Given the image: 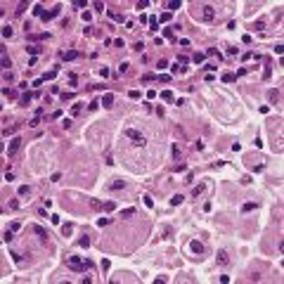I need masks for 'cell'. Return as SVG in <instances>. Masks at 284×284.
Returning <instances> with one entry per match:
<instances>
[{
	"label": "cell",
	"mask_w": 284,
	"mask_h": 284,
	"mask_svg": "<svg viewBox=\"0 0 284 284\" xmlns=\"http://www.w3.org/2000/svg\"><path fill=\"white\" fill-rule=\"evenodd\" d=\"M142 199H145V206H149V209H152V206H154V201H152V197H149V194H145V197H142Z\"/></svg>",
	"instance_id": "74e56055"
},
{
	"label": "cell",
	"mask_w": 284,
	"mask_h": 284,
	"mask_svg": "<svg viewBox=\"0 0 284 284\" xmlns=\"http://www.w3.org/2000/svg\"><path fill=\"white\" fill-rule=\"evenodd\" d=\"M3 78H5L7 83H12V81H14V76H12V71H5V73H3Z\"/></svg>",
	"instance_id": "8d00e7d4"
},
{
	"label": "cell",
	"mask_w": 284,
	"mask_h": 284,
	"mask_svg": "<svg viewBox=\"0 0 284 284\" xmlns=\"http://www.w3.org/2000/svg\"><path fill=\"white\" fill-rule=\"evenodd\" d=\"M38 123H40V116H38V114H36V116H33V119H31V121H29V126H31V128H36V126H38Z\"/></svg>",
	"instance_id": "1f68e13d"
},
{
	"label": "cell",
	"mask_w": 284,
	"mask_h": 284,
	"mask_svg": "<svg viewBox=\"0 0 284 284\" xmlns=\"http://www.w3.org/2000/svg\"><path fill=\"white\" fill-rule=\"evenodd\" d=\"M270 76H272V66H270V59L265 62V71H263V78L265 81H270Z\"/></svg>",
	"instance_id": "5bb4252c"
},
{
	"label": "cell",
	"mask_w": 284,
	"mask_h": 284,
	"mask_svg": "<svg viewBox=\"0 0 284 284\" xmlns=\"http://www.w3.org/2000/svg\"><path fill=\"white\" fill-rule=\"evenodd\" d=\"M189 249H192V253H194V256H201V253H204V244H201V242H197V239L189 242Z\"/></svg>",
	"instance_id": "5b68a950"
},
{
	"label": "cell",
	"mask_w": 284,
	"mask_h": 284,
	"mask_svg": "<svg viewBox=\"0 0 284 284\" xmlns=\"http://www.w3.org/2000/svg\"><path fill=\"white\" fill-rule=\"evenodd\" d=\"M26 194H29V185H22L19 187V197H26Z\"/></svg>",
	"instance_id": "836d02e7"
},
{
	"label": "cell",
	"mask_w": 284,
	"mask_h": 284,
	"mask_svg": "<svg viewBox=\"0 0 284 284\" xmlns=\"http://www.w3.org/2000/svg\"><path fill=\"white\" fill-rule=\"evenodd\" d=\"M130 100H140V92L137 90H130Z\"/></svg>",
	"instance_id": "9f6ffc18"
},
{
	"label": "cell",
	"mask_w": 284,
	"mask_h": 284,
	"mask_svg": "<svg viewBox=\"0 0 284 284\" xmlns=\"http://www.w3.org/2000/svg\"><path fill=\"white\" fill-rule=\"evenodd\" d=\"M149 29H152V31H159V19H156V17H149Z\"/></svg>",
	"instance_id": "44dd1931"
},
{
	"label": "cell",
	"mask_w": 284,
	"mask_h": 284,
	"mask_svg": "<svg viewBox=\"0 0 284 284\" xmlns=\"http://www.w3.org/2000/svg\"><path fill=\"white\" fill-rule=\"evenodd\" d=\"M90 206H92L95 211H104V204H102V201H97V199H90Z\"/></svg>",
	"instance_id": "2e32d148"
},
{
	"label": "cell",
	"mask_w": 284,
	"mask_h": 284,
	"mask_svg": "<svg viewBox=\"0 0 284 284\" xmlns=\"http://www.w3.org/2000/svg\"><path fill=\"white\" fill-rule=\"evenodd\" d=\"M50 180H52V182H59V180H62V175H59V173H52V178H50Z\"/></svg>",
	"instance_id": "91938a15"
},
{
	"label": "cell",
	"mask_w": 284,
	"mask_h": 284,
	"mask_svg": "<svg viewBox=\"0 0 284 284\" xmlns=\"http://www.w3.org/2000/svg\"><path fill=\"white\" fill-rule=\"evenodd\" d=\"M78 244H81V246H85V249H88V246H90V239H88V237H83V239H81V242H78Z\"/></svg>",
	"instance_id": "f5cc1de1"
},
{
	"label": "cell",
	"mask_w": 284,
	"mask_h": 284,
	"mask_svg": "<svg viewBox=\"0 0 284 284\" xmlns=\"http://www.w3.org/2000/svg\"><path fill=\"white\" fill-rule=\"evenodd\" d=\"M76 81H78V78H76V73H69V83H71V85H76Z\"/></svg>",
	"instance_id": "680465c9"
},
{
	"label": "cell",
	"mask_w": 284,
	"mask_h": 284,
	"mask_svg": "<svg viewBox=\"0 0 284 284\" xmlns=\"http://www.w3.org/2000/svg\"><path fill=\"white\" fill-rule=\"evenodd\" d=\"M123 135H126V137H130V140H133V145H137V147H145V145H147L145 135H140V133H137V130H133V128L123 130Z\"/></svg>",
	"instance_id": "7a4b0ae2"
},
{
	"label": "cell",
	"mask_w": 284,
	"mask_h": 284,
	"mask_svg": "<svg viewBox=\"0 0 284 284\" xmlns=\"http://www.w3.org/2000/svg\"><path fill=\"white\" fill-rule=\"evenodd\" d=\"M152 81H156L154 73H145V76H142V83H152Z\"/></svg>",
	"instance_id": "f1b7e54d"
},
{
	"label": "cell",
	"mask_w": 284,
	"mask_h": 284,
	"mask_svg": "<svg viewBox=\"0 0 284 284\" xmlns=\"http://www.w3.org/2000/svg\"><path fill=\"white\" fill-rule=\"evenodd\" d=\"M161 234H163V237H168V234H170V227H168V225H163V227H161Z\"/></svg>",
	"instance_id": "816d5d0a"
},
{
	"label": "cell",
	"mask_w": 284,
	"mask_h": 284,
	"mask_svg": "<svg viewBox=\"0 0 284 284\" xmlns=\"http://www.w3.org/2000/svg\"><path fill=\"white\" fill-rule=\"evenodd\" d=\"M267 97H270V102H277V100H279V90H270Z\"/></svg>",
	"instance_id": "83f0119b"
},
{
	"label": "cell",
	"mask_w": 284,
	"mask_h": 284,
	"mask_svg": "<svg viewBox=\"0 0 284 284\" xmlns=\"http://www.w3.org/2000/svg\"><path fill=\"white\" fill-rule=\"evenodd\" d=\"M31 100H33V95H31V92H24V95H22V100H19V104H22V107H29Z\"/></svg>",
	"instance_id": "7c38bea8"
},
{
	"label": "cell",
	"mask_w": 284,
	"mask_h": 284,
	"mask_svg": "<svg viewBox=\"0 0 284 284\" xmlns=\"http://www.w3.org/2000/svg\"><path fill=\"white\" fill-rule=\"evenodd\" d=\"M256 206H258L256 201H249V204H244V206H242V211H244V213H249V211H253Z\"/></svg>",
	"instance_id": "7402d4cb"
},
{
	"label": "cell",
	"mask_w": 284,
	"mask_h": 284,
	"mask_svg": "<svg viewBox=\"0 0 284 284\" xmlns=\"http://www.w3.org/2000/svg\"><path fill=\"white\" fill-rule=\"evenodd\" d=\"M109 17H111L114 22H123V14H116V12H109Z\"/></svg>",
	"instance_id": "e575fe53"
},
{
	"label": "cell",
	"mask_w": 284,
	"mask_h": 284,
	"mask_svg": "<svg viewBox=\"0 0 284 284\" xmlns=\"http://www.w3.org/2000/svg\"><path fill=\"white\" fill-rule=\"evenodd\" d=\"M78 57H81L78 50H66V52H62V59H64V62H73V59H78Z\"/></svg>",
	"instance_id": "8992f818"
},
{
	"label": "cell",
	"mask_w": 284,
	"mask_h": 284,
	"mask_svg": "<svg viewBox=\"0 0 284 284\" xmlns=\"http://www.w3.org/2000/svg\"><path fill=\"white\" fill-rule=\"evenodd\" d=\"M253 29H256V31H263V29H265V22H263V19H258V22L253 24Z\"/></svg>",
	"instance_id": "f546056e"
},
{
	"label": "cell",
	"mask_w": 284,
	"mask_h": 284,
	"mask_svg": "<svg viewBox=\"0 0 284 284\" xmlns=\"http://www.w3.org/2000/svg\"><path fill=\"white\" fill-rule=\"evenodd\" d=\"M3 95H5V97H14L17 92H14V90H10V88H5V90H3Z\"/></svg>",
	"instance_id": "60d3db41"
},
{
	"label": "cell",
	"mask_w": 284,
	"mask_h": 284,
	"mask_svg": "<svg viewBox=\"0 0 284 284\" xmlns=\"http://www.w3.org/2000/svg\"><path fill=\"white\" fill-rule=\"evenodd\" d=\"M201 192H204V185H199V187H194V189H192V197H199Z\"/></svg>",
	"instance_id": "d6a6232c"
},
{
	"label": "cell",
	"mask_w": 284,
	"mask_h": 284,
	"mask_svg": "<svg viewBox=\"0 0 284 284\" xmlns=\"http://www.w3.org/2000/svg\"><path fill=\"white\" fill-rule=\"evenodd\" d=\"M178 156H180V147H178V145H173V159H178Z\"/></svg>",
	"instance_id": "f907efd6"
},
{
	"label": "cell",
	"mask_w": 284,
	"mask_h": 284,
	"mask_svg": "<svg viewBox=\"0 0 284 284\" xmlns=\"http://www.w3.org/2000/svg\"><path fill=\"white\" fill-rule=\"evenodd\" d=\"M161 100H163V102H173V92H170V90H163V92H161Z\"/></svg>",
	"instance_id": "d6986e66"
},
{
	"label": "cell",
	"mask_w": 284,
	"mask_h": 284,
	"mask_svg": "<svg viewBox=\"0 0 284 284\" xmlns=\"http://www.w3.org/2000/svg\"><path fill=\"white\" fill-rule=\"evenodd\" d=\"M100 104H104L107 109H111V107H114V95H111V92H107L104 97H102V102H100Z\"/></svg>",
	"instance_id": "9c48e42d"
},
{
	"label": "cell",
	"mask_w": 284,
	"mask_h": 284,
	"mask_svg": "<svg viewBox=\"0 0 284 284\" xmlns=\"http://www.w3.org/2000/svg\"><path fill=\"white\" fill-rule=\"evenodd\" d=\"M114 209H116V204H114V201H107V204H104V211H107V213H109V211H114Z\"/></svg>",
	"instance_id": "f35d334b"
},
{
	"label": "cell",
	"mask_w": 284,
	"mask_h": 284,
	"mask_svg": "<svg viewBox=\"0 0 284 284\" xmlns=\"http://www.w3.org/2000/svg\"><path fill=\"white\" fill-rule=\"evenodd\" d=\"M213 17H216L213 7H211V5H201V19H204V22H211Z\"/></svg>",
	"instance_id": "277c9868"
},
{
	"label": "cell",
	"mask_w": 284,
	"mask_h": 284,
	"mask_svg": "<svg viewBox=\"0 0 284 284\" xmlns=\"http://www.w3.org/2000/svg\"><path fill=\"white\" fill-rule=\"evenodd\" d=\"M10 256H12V258H14V260H17V263H22V256H19V253H17V251H10Z\"/></svg>",
	"instance_id": "db71d44e"
},
{
	"label": "cell",
	"mask_w": 284,
	"mask_h": 284,
	"mask_svg": "<svg viewBox=\"0 0 284 284\" xmlns=\"http://www.w3.org/2000/svg\"><path fill=\"white\" fill-rule=\"evenodd\" d=\"M19 147H22V137H12L10 145H7V149H5V154H7V156H14V154L19 152Z\"/></svg>",
	"instance_id": "3957f363"
},
{
	"label": "cell",
	"mask_w": 284,
	"mask_h": 284,
	"mask_svg": "<svg viewBox=\"0 0 284 284\" xmlns=\"http://www.w3.org/2000/svg\"><path fill=\"white\" fill-rule=\"evenodd\" d=\"M237 81V73H223V83H234Z\"/></svg>",
	"instance_id": "e0dca14e"
},
{
	"label": "cell",
	"mask_w": 284,
	"mask_h": 284,
	"mask_svg": "<svg viewBox=\"0 0 284 284\" xmlns=\"http://www.w3.org/2000/svg\"><path fill=\"white\" fill-rule=\"evenodd\" d=\"M206 55H211V57H213V55H218V50H216V47H209V50H206ZM218 59H220V55H218Z\"/></svg>",
	"instance_id": "7dc6e473"
},
{
	"label": "cell",
	"mask_w": 284,
	"mask_h": 284,
	"mask_svg": "<svg viewBox=\"0 0 284 284\" xmlns=\"http://www.w3.org/2000/svg\"><path fill=\"white\" fill-rule=\"evenodd\" d=\"M166 7H168V12L178 10V7H180V0H170V3H166Z\"/></svg>",
	"instance_id": "ffe728a7"
},
{
	"label": "cell",
	"mask_w": 284,
	"mask_h": 284,
	"mask_svg": "<svg viewBox=\"0 0 284 284\" xmlns=\"http://www.w3.org/2000/svg\"><path fill=\"white\" fill-rule=\"evenodd\" d=\"M31 232H36V234H38V237H40L43 242H47V237H50V234H47V232H45V230H43L40 225H33V227H31Z\"/></svg>",
	"instance_id": "ba28073f"
},
{
	"label": "cell",
	"mask_w": 284,
	"mask_h": 284,
	"mask_svg": "<svg viewBox=\"0 0 284 284\" xmlns=\"http://www.w3.org/2000/svg\"><path fill=\"white\" fill-rule=\"evenodd\" d=\"M135 213H137L135 209H123V211H121V218H130V216H135Z\"/></svg>",
	"instance_id": "603a6c76"
},
{
	"label": "cell",
	"mask_w": 284,
	"mask_h": 284,
	"mask_svg": "<svg viewBox=\"0 0 284 284\" xmlns=\"http://www.w3.org/2000/svg\"><path fill=\"white\" fill-rule=\"evenodd\" d=\"M45 38H50L47 31H43V33H29V40H45Z\"/></svg>",
	"instance_id": "30bf717a"
},
{
	"label": "cell",
	"mask_w": 284,
	"mask_h": 284,
	"mask_svg": "<svg viewBox=\"0 0 284 284\" xmlns=\"http://www.w3.org/2000/svg\"><path fill=\"white\" fill-rule=\"evenodd\" d=\"M10 66H12V62H10V57H7V52L3 50V69H5V71H10Z\"/></svg>",
	"instance_id": "4fadbf2b"
},
{
	"label": "cell",
	"mask_w": 284,
	"mask_h": 284,
	"mask_svg": "<svg viewBox=\"0 0 284 284\" xmlns=\"http://www.w3.org/2000/svg\"><path fill=\"white\" fill-rule=\"evenodd\" d=\"M216 260H218V265H230V256H227V251H218V256H216Z\"/></svg>",
	"instance_id": "52a82bcc"
},
{
	"label": "cell",
	"mask_w": 284,
	"mask_h": 284,
	"mask_svg": "<svg viewBox=\"0 0 284 284\" xmlns=\"http://www.w3.org/2000/svg\"><path fill=\"white\" fill-rule=\"evenodd\" d=\"M24 10H26V3H19V7H17V14H24Z\"/></svg>",
	"instance_id": "f6af8a7d"
},
{
	"label": "cell",
	"mask_w": 284,
	"mask_h": 284,
	"mask_svg": "<svg viewBox=\"0 0 284 284\" xmlns=\"http://www.w3.org/2000/svg\"><path fill=\"white\" fill-rule=\"evenodd\" d=\"M55 76H57V71H55V69H52V71H47V73H45V76H43V81H52V78H55Z\"/></svg>",
	"instance_id": "4dcf8cb0"
},
{
	"label": "cell",
	"mask_w": 284,
	"mask_h": 284,
	"mask_svg": "<svg viewBox=\"0 0 284 284\" xmlns=\"http://www.w3.org/2000/svg\"><path fill=\"white\" fill-rule=\"evenodd\" d=\"M192 59H194V62H197V64H201V62H204V55H201V52H197V55H194V57H192Z\"/></svg>",
	"instance_id": "ee69618b"
},
{
	"label": "cell",
	"mask_w": 284,
	"mask_h": 284,
	"mask_svg": "<svg viewBox=\"0 0 284 284\" xmlns=\"http://www.w3.org/2000/svg\"><path fill=\"white\" fill-rule=\"evenodd\" d=\"M12 239H14V230H5V232H3V242H7V244H10Z\"/></svg>",
	"instance_id": "9a60e30c"
},
{
	"label": "cell",
	"mask_w": 284,
	"mask_h": 284,
	"mask_svg": "<svg viewBox=\"0 0 284 284\" xmlns=\"http://www.w3.org/2000/svg\"><path fill=\"white\" fill-rule=\"evenodd\" d=\"M156 66H159V71H163V69H166V66H168V62H166V59H161V62H159V64H156Z\"/></svg>",
	"instance_id": "c3c4849f"
},
{
	"label": "cell",
	"mask_w": 284,
	"mask_h": 284,
	"mask_svg": "<svg viewBox=\"0 0 284 284\" xmlns=\"http://www.w3.org/2000/svg\"><path fill=\"white\" fill-rule=\"evenodd\" d=\"M33 14H36V17H43V7L36 5V7H33Z\"/></svg>",
	"instance_id": "b9f144b4"
},
{
	"label": "cell",
	"mask_w": 284,
	"mask_h": 284,
	"mask_svg": "<svg viewBox=\"0 0 284 284\" xmlns=\"http://www.w3.org/2000/svg\"><path fill=\"white\" fill-rule=\"evenodd\" d=\"M109 223H111V218H100V220H97L100 227H104V225H109Z\"/></svg>",
	"instance_id": "ab89813d"
},
{
	"label": "cell",
	"mask_w": 284,
	"mask_h": 284,
	"mask_svg": "<svg viewBox=\"0 0 284 284\" xmlns=\"http://www.w3.org/2000/svg\"><path fill=\"white\" fill-rule=\"evenodd\" d=\"M57 14H59V5H57V7H55V10H50V12H43V19H45V22H47V19H55V17H57Z\"/></svg>",
	"instance_id": "8fae6325"
},
{
	"label": "cell",
	"mask_w": 284,
	"mask_h": 284,
	"mask_svg": "<svg viewBox=\"0 0 284 284\" xmlns=\"http://www.w3.org/2000/svg\"><path fill=\"white\" fill-rule=\"evenodd\" d=\"M62 128H66V130H69V128H71V119H64V121H62Z\"/></svg>",
	"instance_id": "681fc988"
},
{
	"label": "cell",
	"mask_w": 284,
	"mask_h": 284,
	"mask_svg": "<svg viewBox=\"0 0 284 284\" xmlns=\"http://www.w3.org/2000/svg\"><path fill=\"white\" fill-rule=\"evenodd\" d=\"M62 100H64V102H66V100H73V95H71V92H62Z\"/></svg>",
	"instance_id": "11a10c76"
},
{
	"label": "cell",
	"mask_w": 284,
	"mask_h": 284,
	"mask_svg": "<svg viewBox=\"0 0 284 284\" xmlns=\"http://www.w3.org/2000/svg\"><path fill=\"white\" fill-rule=\"evenodd\" d=\"M163 36H166V38H170V40H173V29H163Z\"/></svg>",
	"instance_id": "bcb514c9"
},
{
	"label": "cell",
	"mask_w": 284,
	"mask_h": 284,
	"mask_svg": "<svg viewBox=\"0 0 284 284\" xmlns=\"http://www.w3.org/2000/svg\"><path fill=\"white\" fill-rule=\"evenodd\" d=\"M187 62H189V59H187V57H185V55H178V64H180V66H185V64H187Z\"/></svg>",
	"instance_id": "d590c367"
},
{
	"label": "cell",
	"mask_w": 284,
	"mask_h": 284,
	"mask_svg": "<svg viewBox=\"0 0 284 284\" xmlns=\"http://www.w3.org/2000/svg\"><path fill=\"white\" fill-rule=\"evenodd\" d=\"M109 187H111V189H121V187H126V182H123V180H114Z\"/></svg>",
	"instance_id": "484cf974"
},
{
	"label": "cell",
	"mask_w": 284,
	"mask_h": 284,
	"mask_svg": "<svg viewBox=\"0 0 284 284\" xmlns=\"http://www.w3.org/2000/svg\"><path fill=\"white\" fill-rule=\"evenodd\" d=\"M119 71H121V73H126V71H128V62H123V64L119 66Z\"/></svg>",
	"instance_id": "6f0895ef"
},
{
	"label": "cell",
	"mask_w": 284,
	"mask_h": 284,
	"mask_svg": "<svg viewBox=\"0 0 284 284\" xmlns=\"http://www.w3.org/2000/svg\"><path fill=\"white\" fill-rule=\"evenodd\" d=\"M71 232H73V225H71V223H66V225H62V234H64V237H69Z\"/></svg>",
	"instance_id": "ac0fdd59"
},
{
	"label": "cell",
	"mask_w": 284,
	"mask_h": 284,
	"mask_svg": "<svg viewBox=\"0 0 284 284\" xmlns=\"http://www.w3.org/2000/svg\"><path fill=\"white\" fill-rule=\"evenodd\" d=\"M12 26H3V38H12Z\"/></svg>",
	"instance_id": "cb8c5ba5"
},
{
	"label": "cell",
	"mask_w": 284,
	"mask_h": 284,
	"mask_svg": "<svg viewBox=\"0 0 284 284\" xmlns=\"http://www.w3.org/2000/svg\"><path fill=\"white\" fill-rule=\"evenodd\" d=\"M66 265H69L71 270H76V272H85V260H83L81 256H69V258H66Z\"/></svg>",
	"instance_id": "6da1fadb"
},
{
	"label": "cell",
	"mask_w": 284,
	"mask_h": 284,
	"mask_svg": "<svg viewBox=\"0 0 284 284\" xmlns=\"http://www.w3.org/2000/svg\"><path fill=\"white\" fill-rule=\"evenodd\" d=\"M159 22H170V12H163V14L159 17Z\"/></svg>",
	"instance_id": "7bdbcfd3"
},
{
	"label": "cell",
	"mask_w": 284,
	"mask_h": 284,
	"mask_svg": "<svg viewBox=\"0 0 284 284\" xmlns=\"http://www.w3.org/2000/svg\"><path fill=\"white\" fill-rule=\"evenodd\" d=\"M26 52H29V55H33V57H36V55H38V52H40V47H38V45H29V47H26Z\"/></svg>",
	"instance_id": "d4e9b609"
},
{
	"label": "cell",
	"mask_w": 284,
	"mask_h": 284,
	"mask_svg": "<svg viewBox=\"0 0 284 284\" xmlns=\"http://www.w3.org/2000/svg\"><path fill=\"white\" fill-rule=\"evenodd\" d=\"M182 199H185L182 194H175V197L170 199V206H178V204H182Z\"/></svg>",
	"instance_id": "4316f807"
}]
</instances>
